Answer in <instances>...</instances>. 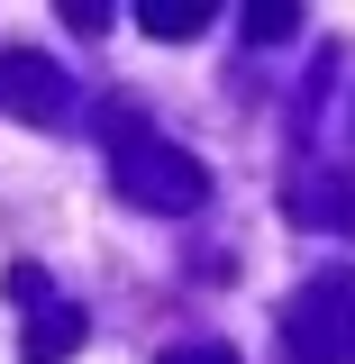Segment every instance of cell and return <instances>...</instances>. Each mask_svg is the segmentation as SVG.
<instances>
[{
	"label": "cell",
	"mask_w": 355,
	"mask_h": 364,
	"mask_svg": "<svg viewBox=\"0 0 355 364\" xmlns=\"http://www.w3.org/2000/svg\"><path fill=\"white\" fill-rule=\"evenodd\" d=\"M282 355L292 364H355V264H328L292 291L282 310Z\"/></svg>",
	"instance_id": "1"
},
{
	"label": "cell",
	"mask_w": 355,
	"mask_h": 364,
	"mask_svg": "<svg viewBox=\"0 0 355 364\" xmlns=\"http://www.w3.org/2000/svg\"><path fill=\"white\" fill-rule=\"evenodd\" d=\"M119 191L146 200V210H201L210 200V164L182 155V146H155V136H119Z\"/></svg>",
	"instance_id": "2"
},
{
	"label": "cell",
	"mask_w": 355,
	"mask_h": 364,
	"mask_svg": "<svg viewBox=\"0 0 355 364\" xmlns=\"http://www.w3.org/2000/svg\"><path fill=\"white\" fill-rule=\"evenodd\" d=\"M0 109H9V119H28V128L64 119V109H73V91H64V73H55V55L9 46V55H0Z\"/></svg>",
	"instance_id": "3"
},
{
	"label": "cell",
	"mask_w": 355,
	"mask_h": 364,
	"mask_svg": "<svg viewBox=\"0 0 355 364\" xmlns=\"http://www.w3.org/2000/svg\"><path fill=\"white\" fill-rule=\"evenodd\" d=\"M282 210L301 228H337V237H355V191L346 182H301V191H282Z\"/></svg>",
	"instance_id": "4"
},
{
	"label": "cell",
	"mask_w": 355,
	"mask_h": 364,
	"mask_svg": "<svg viewBox=\"0 0 355 364\" xmlns=\"http://www.w3.org/2000/svg\"><path fill=\"white\" fill-rule=\"evenodd\" d=\"M137 28H146V37H201V28H210V0H146Z\"/></svg>",
	"instance_id": "5"
},
{
	"label": "cell",
	"mask_w": 355,
	"mask_h": 364,
	"mask_svg": "<svg viewBox=\"0 0 355 364\" xmlns=\"http://www.w3.org/2000/svg\"><path fill=\"white\" fill-rule=\"evenodd\" d=\"M64 346H83V310H46V318H37V346H28V364H55Z\"/></svg>",
	"instance_id": "6"
},
{
	"label": "cell",
	"mask_w": 355,
	"mask_h": 364,
	"mask_svg": "<svg viewBox=\"0 0 355 364\" xmlns=\"http://www.w3.org/2000/svg\"><path fill=\"white\" fill-rule=\"evenodd\" d=\"M246 28H255V37H292V28H301V9H282V0H255V9H246Z\"/></svg>",
	"instance_id": "7"
},
{
	"label": "cell",
	"mask_w": 355,
	"mask_h": 364,
	"mask_svg": "<svg viewBox=\"0 0 355 364\" xmlns=\"http://www.w3.org/2000/svg\"><path fill=\"white\" fill-rule=\"evenodd\" d=\"M164 364H237V355H228V346H174Z\"/></svg>",
	"instance_id": "8"
}]
</instances>
